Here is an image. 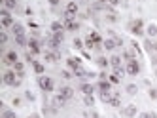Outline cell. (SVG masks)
<instances>
[{
	"instance_id": "obj_29",
	"label": "cell",
	"mask_w": 157,
	"mask_h": 118,
	"mask_svg": "<svg viewBox=\"0 0 157 118\" xmlns=\"http://www.w3.org/2000/svg\"><path fill=\"white\" fill-rule=\"evenodd\" d=\"M66 12L76 13V12H78V4H76V2H68V6H66Z\"/></svg>"
},
{
	"instance_id": "obj_42",
	"label": "cell",
	"mask_w": 157,
	"mask_h": 118,
	"mask_svg": "<svg viewBox=\"0 0 157 118\" xmlns=\"http://www.w3.org/2000/svg\"><path fill=\"white\" fill-rule=\"evenodd\" d=\"M108 80H110V82H112V84H117V82H119V80H121V78H117V76H116V74H110V78H108Z\"/></svg>"
},
{
	"instance_id": "obj_48",
	"label": "cell",
	"mask_w": 157,
	"mask_h": 118,
	"mask_svg": "<svg viewBox=\"0 0 157 118\" xmlns=\"http://www.w3.org/2000/svg\"><path fill=\"white\" fill-rule=\"evenodd\" d=\"M49 4H51V6H57V4H59V0H49Z\"/></svg>"
},
{
	"instance_id": "obj_11",
	"label": "cell",
	"mask_w": 157,
	"mask_h": 118,
	"mask_svg": "<svg viewBox=\"0 0 157 118\" xmlns=\"http://www.w3.org/2000/svg\"><path fill=\"white\" fill-rule=\"evenodd\" d=\"M110 65H112L114 69H121V57H119V55H112V57H110Z\"/></svg>"
},
{
	"instance_id": "obj_49",
	"label": "cell",
	"mask_w": 157,
	"mask_h": 118,
	"mask_svg": "<svg viewBox=\"0 0 157 118\" xmlns=\"http://www.w3.org/2000/svg\"><path fill=\"white\" fill-rule=\"evenodd\" d=\"M29 118H38V114H30V116H29Z\"/></svg>"
},
{
	"instance_id": "obj_44",
	"label": "cell",
	"mask_w": 157,
	"mask_h": 118,
	"mask_svg": "<svg viewBox=\"0 0 157 118\" xmlns=\"http://www.w3.org/2000/svg\"><path fill=\"white\" fill-rule=\"evenodd\" d=\"M106 2L110 4V6H117V4H119V0H106Z\"/></svg>"
},
{
	"instance_id": "obj_16",
	"label": "cell",
	"mask_w": 157,
	"mask_h": 118,
	"mask_svg": "<svg viewBox=\"0 0 157 118\" xmlns=\"http://www.w3.org/2000/svg\"><path fill=\"white\" fill-rule=\"evenodd\" d=\"M62 25H65L66 30H78V29H80V25H78L76 21H65Z\"/></svg>"
},
{
	"instance_id": "obj_20",
	"label": "cell",
	"mask_w": 157,
	"mask_h": 118,
	"mask_svg": "<svg viewBox=\"0 0 157 118\" xmlns=\"http://www.w3.org/2000/svg\"><path fill=\"white\" fill-rule=\"evenodd\" d=\"M102 44H104V50H114V48L117 46V44H116V40H114V38H108V40H104Z\"/></svg>"
},
{
	"instance_id": "obj_32",
	"label": "cell",
	"mask_w": 157,
	"mask_h": 118,
	"mask_svg": "<svg viewBox=\"0 0 157 118\" xmlns=\"http://www.w3.org/2000/svg\"><path fill=\"white\" fill-rule=\"evenodd\" d=\"M101 99L104 103H110V99H112V95H110V91H101Z\"/></svg>"
},
{
	"instance_id": "obj_41",
	"label": "cell",
	"mask_w": 157,
	"mask_h": 118,
	"mask_svg": "<svg viewBox=\"0 0 157 118\" xmlns=\"http://www.w3.org/2000/svg\"><path fill=\"white\" fill-rule=\"evenodd\" d=\"M53 38L57 40V42H62V38H65V36H62V33H53Z\"/></svg>"
},
{
	"instance_id": "obj_38",
	"label": "cell",
	"mask_w": 157,
	"mask_h": 118,
	"mask_svg": "<svg viewBox=\"0 0 157 118\" xmlns=\"http://www.w3.org/2000/svg\"><path fill=\"white\" fill-rule=\"evenodd\" d=\"M140 118H157L155 112H140Z\"/></svg>"
},
{
	"instance_id": "obj_7",
	"label": "cell",
	"mask_w": 157,
	"mask_h": 118,
	"mask_svg": "<svg viewBox=\"0 0 157 118\" xmlns=\"http://www.w3.org/2000/svg\"><path fill=\"white\" fill-rule=\"evenodd\" d=\"M4 63H6V65H15V63H17V53H15V52H8Z\"/></svg>"
},
{
	"instance_id": "obj_4",
	"label": "cell",
	"mask_w": 157,
	"mask_h": 118,
	"mask_svg": "<svg viewBox=\"0 0 157 118\" xmlns=\"http://www.w3.org/2000/svg\"><path fill=\"white\" fill-rule=\"evenodd\" d=\"M142 27H144V23L140 21V19H134V21H131V25H129L131 33L136 34V36H140V34H142Z\"/></svg>"
},
{
	"instance_id": "obj_8",
	"label": "cell",
	"mask_w": 157,
	"mask_h": 118,
	"mask_svg": "<svg viewBox=\"0 0 157 118\" xmlns=\"http://www.w3.org/2000/svg\"><path fill=\"white\" fill-rule=\"evenodd\" d=\"M123 114H125V116H129V118L136 116V105H127V107L123 109Z\"/></svg>"
},
{
	"instance_id": "obj_35",
	"label": "cell",
	"mask_w": 157,
	"mask_h": 118,
	"mask_svg": "<svg viewBox=\"0 0 157 118\" xmlns=\"http://www.w3.org/2000/svg\"><path fill=\"white\" fill-rule=\"evenodd\" d=\"M136 91H138V86H134V84H129V86H127V94H129V95H134Z\"/></svg>"
},
{
	"instance_id": "obj_34",
	"label": "cell",
	"mask_w": 157,
	"mask_h": 118,
	"mask_svg": "<svg viewBox=\"0 0 157 118\" xmlns=\"http://www.w3.org/2000/svg\"><path fill=\"white\" fill-rule=\"evenodd\" d=\"M114 74H116V76H117V78H123V76H125V74H127V71H125V69H123V67H121V69H114Z\"/></svg>"
},
{
	"instance_id": "obj_3",
	"label": "cell",
	"mask_w": 157,
	"mask_h": 118,
	"mask_svg": "<svg viewBox=\"0 0 157 118\" xmlns=\"http://www.w3.org/2000/svg\"><path fill=\"white\" fill-rule=\"evenodd\" d=\"M125 71H127V74H131V76H136V74L140 73V65H138V61H136V59H134V61H129L127 67H125Z\"/></svg>"
},
{
	"instance_id": "obj_25",
	"label": "cell",
	"mask_w": 157,
	"mask_h": 118,
	"mask_svg": "<svg viewBox=\"0 0 157 118\" xmlns=\"http://www.w3.org/2000/svg\"><path fill=\"white\" fill-rule=\"evenodd\" d=\"M123 57L127 59V63H129V61H134V59H136V55H134V52L127 50V52H123Z\"/></svg>"
},
{
	"instance_id": "obj_36",
	"label": "cell",
	"mask_w": 157,
	"mask_h": 118,
	"mask_svg": "<svg viewBox=\"0 0 157 118\" xmlns=\"http://www.w3.org/2000/svg\"><path fill=\"white\" fill-rule=\"evenodd\" d=\"M2 118H17L13 111H2Z\"/></svg>"
},
{
	"instance_id": "obj_6",
	"label": "cell",
	"mask_w": 157,
	"mask_h": 118,
	"mask_svg": "<svg viewBox=\"0 0 157 118\" xmlns=\"http://www.w3.org/2000/svg\"><path fill=\"white\" fill-rule=\"evenodd\" d=\"M59 57H61V53L57 52V50H55V52H48V53H45V61H48V63H55V61H59Z\"/></svg>"
},
{
	"instance_id": "obj_43",
	"label": "cell",
	"mask_w": 157,
	"mask_h": 118,
	"mask_svg": "<svg viewBox=\"0 0 157 118\" xmlns=\"http://www.w3.org/2000/svg\"><path fill=\"white\" fill-rule=\"evenodd\" d=\"M61 74H62V78H72V74L68 73V71H62V73H61Z\"/></svg>"
},
{
	"instance_id": "obj_37",
	"label": "cell",
	"mask_w": 157,
	"mask_h": 118,
	"mask_svg": "<svg viewBox=\"0 0 157 118\" xmlns=\"http://www.w3.org/2000/svg\"><path fill=\"white\" fill-rule=\"evenodd\" d=\"M74 15H76V13H70V12H65V13H62V17H65V21H74Z\"/></svg>"
},
{
	"instance_id": "obj_33",
	"label": "cell",
	"mask_w": 157,
	"mask_h": 118,
	"mask_svg": "<svg viewBox=\"0 0 157 118\" xmlns=\"http://www.w3.org/2000/svg\"><path fill=\"white\" fill-rule=\"evenodd\" d=\"M89 38H91V40H93V42H95V44H102V38L98 36L97 33H91V34H89Z\"/></svg>"
},
{
	"instance_id": "obj_10",
	"label": "cell",
	"mask_w": 157,
	"mask_h": 118,
	"mask_svg": "<svg viewBox=\"0 0 157 118\" xmlns=\"http://www.w3.org/2000/svg\"><path fill=\"white\" fill-rule=\"evenodd\" d=\"M65 103H66V99H65L62 95H55V97H53V101H51V105L57 107V109H59V107H62Z\"/></svg>"
},
{
	"instance_id": "obj_9",
	"label": "cell",
	"mask_w": 157,
	"mask_h": 118,
	"mask_svg": "<svg viewBox=\"0 0 157 118\" xmlns=\"http://www.w3.org/2000/svg\"><path fill=\"white\" fill-rule=\"evenodd\" d=\"M97 88L101 91H110V90H112V82H110V80H101L97 84Z\"/></svg>"
},
{
	"instance_id": "obj_40",
	"label": "cell",
	"mask_w": 157,
	"mask_h": 118,
	"mask_svg": "<svg viewBox=\"0 0 157 118\" xmlns=\"http://www.w3.org/2000/svg\"><path fill=\"white\" fill-rule=\"evenodd\" d=\"M0 42H2V46H4V44H8V34L4 33V30H2V34H0Z\"/></svg>"
},
{
	"instance_id": "obj_15",
	"label": "cell",
	"mask_w": 157,
	"mask_h": 118,
	"mask_svg": "<svg viewBox=\"0 0 157 118\" xmlns=\"http://www.w3.org/2000/svg\"><path fill=\"white\" fill-rule=\"evenodd\" d=\"M66 63H68V67H70V69H74V71L78 69V67H81V61L78 59V57H70Z\"/></svg>"
},
{
	"instance_id": "obj_14",
	"label": "cell",
	"mask_w": 157,
	"mask_h": 118,
	"mask_svg": "<svg viewBox=\"0 0 157 118\" xmlns=\"http://www.w3.org/2000/svg\"><path fill=\"white\" fill-rule=\"evenodd\" d=\"M12 30H13L15 36H21V34H25V27H23L21 23H15L13 27H12Z\"/></svg>"
},
{
	"instance_id": "obj_12",
	"label": "cell",
	"mask_w": 157,
	"mask_h": 118,
	"mask_svg": "<svg viewBox=\"0 0 157 118\" xmlns=\"http://www.w3.org/2000/svg\"><path fill=\"white\" fill-rule=\"evenodd\" d=\"M13 19H12V15H4V17H2V27L4 29H10V27H13Z\"/></svg>"
},
{
	"instance_id": "obj_50",
	"label": "cell",
	"mask_w": 157,
	"mask_h": 118,
	"mask_svg": "<svg viewBox=\"0 0 157 118\" xmlns=\"http://www.w3.org/2000/svg\"><path fill=\"white\" fill-rule=\"evenodd\" d=\"M98 2H101V4H102V2H106V0H98Z\"/></svg>"
},
{
	"instance_id": "obj_26",
	"label": "cell",
	"mask_w": 157,
	"mask_h": 118,
	"mask_svg": "<svg viewBox=\"0 0 157 118\" xmlns=\"http://www.w3.org/2000/svg\"><path fill=\"white\" fill-rule=\"evenodd\" d=\"M32 67H34V73H38V74H42V73H44V65H42V63H38V61H34V63H32Z\"/></svg>"
},
{
	"instance_id": "obj_13",
	"label": "cell",
	"mask_w": 157,
	"mask_h": 118,
	"mask_svg": "<svg viewBox=\"0 0 157 118\" xmlns=\"http://www.w3.org/2000/svg\"><path fill=\"white\" fill-rule=\"evenodd\" d=\"M29 48H30V53L36 55V53H40V46L36 40H29Z\"/></svg>"
},
{
	"instance_id": "obj_5",
	"label": "cell",
	"mask_w": 157,
	"mask_h": 118,
	"mask_svg": "<svg viewBox=\"0 0 157 118\" xmlns=\"http://www.w3.org/2000/svg\"><path fill=\"white\" fill-rule=\"evenodd\" d=\"M59 95H62L66 101H68V99H72V95H74V90H72L70 86H62V88L59 90Z\"/></svg>"
},
{
	"instance_id": "obj_30",
	"label": "cell",
	"mask_w": 157,
	"mask_h": 118,
	"mask_svg": "<svg viewBox=\"0 0 157 118\" xmlns=\"http://www.w3.org/2000/svg\"><path fill=\"white\" fill-rule=\"evenodd\" d=\"M108 63H110V61H108V59H104V57H98V59H97V65L101 67V69H106Z\"/></svg>"
},
{
	"instance_id": "obj_24",
	"label": "cell",
	"mask_w": 157,
	"mask_h": 118,
	"mask_svg": "<svg viewBox=\"0 0 157 118\" xmlns=\"http://www.w3.org/2000/svg\"><path fill=\"white\" fill-rule=\"evenodd\" d=\"M15 44H17V46H29L27 38H25V34H21V36H15Z\"/></svg>"
},
{
	"instance_id": "obj_1",
	"label": "cell",
	"mask_w": 157,
	"mask_h": 118,
	"mask_svg": "<svg viewBox=\"0 0 157 118\" xmlns=\"http://www.w3.org/2000/svg\"><path fill=\"white\" fill-rule=\"evenodd\" d=\"M4 84H8V86H19L21 84V76L15 73V71H8V73H4Z\"/></svg>"
},
{
	"instance_id": "obj_39",
	"label": "cell",
	"mask_w": 157,
	"mask_h": 118,
	"mask_svg": "<svg viewBox=\"0 0 157 118\" xmlns=\"http://www.w3.org/2000/svg\"><path fill=\"white\" fill-rule=\"evenodd\" d=\"M74 48H76V50H81V48H83V42H81L80 38H76V40H74Z\"/></svg>"
},
{
	"instance_id": "obj_17",
	"label": "cell",
	"mask_w": 157,
	"mask_h": 118,
	"mask_svg": "<svg viewBox=\"0 0 157 118\" xmlns=\"http://www.w3.org/2000/svg\"><path fill=\"white\" fill-rule=\"evenodd\" d=\"M110 105H112V107H119V105H121V97H119L117 91L112 95V99H110Z\"/></svg>"
},
{
	"instance_id": "obj_2",
	"label": "cell",
	"mask_w": 157,
	"mask_h": 118,
	"mask_svg": "<svg viewBox=\"0 0 157 118\" xmlns=\"http://www.w3.org/2000/svg\"><path fill=\"white\" fill-rule=\"evenodd\" d=\"M38 84H40V88L44 90V91H53V88H55L53 80L48 78V76H40V78H38Z\"/></svg>"
},
{
	"instance_id": "obj_45",
	"label": "cell",
	"mask_w": 157,
	"mask_h": 118,
	"mask_svg": "<svg viewBox=\"0 0 157 118\" xmlns=\"http://www.w3.org/2000/svg\"><path fill=\"white\" fill-rule=\"evenodd\" d=\"M150 97H151V99H155V97H157V90H150Z\"/></svg>"
},
{
	"instance_id": "obj_46",
	"label": "cell",
	"mask_w": 157,
	"mask_h": 118,
	"mask_svg": "<svg viewBox=\"0 0 157 118\" xmlns=\"http://www.w3.org/2000/svg\"><path fill=\"white\" fill-rule=\"evenodd\" d=\"M13 105H15V107L21 105V99H19V97H15V99H13Z\"/></svg>"
},
{
	"instance_id": "obj_21",
	"label": "cell",
	"mask_w": 157,
	"mask_h": 118,
	"mask_svg": "<svg viewBox=\"0 0 157 118\" xmlns=\"http://www.w3.org/2000/svg\"><path fill=\"white\" fill-rule=\"evenodd\" d=\"M146 33H148V36H150V38H153V36H157V27H155V25H148Z\"/></svg>"
},
{
	"instance_id": "obj_19",
	"label": "cell",
	"mask_w": 157,
	"mask_h": 118,
	"mask_svg": "<svg viewBox=\"0 0 157 118\" xmlns=\"http://www.w3.org/2000/svg\"><path fill=\"white\" fill-rule=\"evenodd\" d=\"M80 90H81L85 95H93V91H95V88H93L91 84H81V88H80Z\"/></svg>"
},
{
	"instance_id": "obj_27",
	"label": "cell",
	"mask_w": 157,
	"mask_h": 118,
	"mask_svg": "<svg viewBox=\"0 0 157 118\" xmlns=\"http://www.w3.org/2000/svg\"><path fill=\"white\" fill-rule=\"evenodd\" d=\"M4 2V6H6L8 10H13L15 6H17V0H2Z\"/></svg>"
},
{
	"instance_id": "obj_28",
	"label": "cell",
	"mask_w": 157,
	"mask_h": 118,
	"mask_svg": "<svg viewBox=\"0 0 157 118\" xmlns=\"http://www.w3.org/2000/svg\"><path fill=\"white\" fill-rule=\"evenodd\" d=\"M144 46H146V50H148V52H153V50H157V44H153L151 40H146Z\"/></svg>"
},
{
	"instance_id": "obj_22",
	"label": "cell",
	"mask_w": 157,
	"mask_h": 118,
	"mask_svg": "<svg viewBox=\"0 0 157 118\" xmlns=\"http://www.w3.org/2000/svg\"><path fill=\"white\" fill-rule=\"evenodd\" d=\"M62 29H65V25H62V23H59V21H53V23H51V30H53V33H61Z\"/></svg>"
},
{
	"instance_id": "obj_23",
	"label": "cell",
	"mask_w": 157,
	"mask_h": 118,
	"mask_svg": "<svg viewBox=\"0 0 157 118\" xmlns=\"http://www.w3.org/2000/svg\"><path fill=\"white\" fill-rule=\"evenodd\" d=\"M48 46H49V48H51V50L55 52V50H57V48L61 46V42H57V40H55L53 36H51V38H48Z\"/></svg>"
},
{
	"instance_id": "obj_31",
	"label": "cell",
	"mask_w": 157,
	"mask_h": 118,
	"mask_svg": "<svg viewBox=\"0 0 157 118\" xmlns=\"http://www.w3.org/2000/svg\"><path fill=\"white\" fill-rule=\"evenodd\" d=\"M83 103H85L87 107L95 105V97H93V95H85V97H83Z\"/></svg>"
},
{
	"instance_id": "obj_47",
	"label": "cell",
	"mask_w": 157,
	"mask_h": 118,
	"mask_svg": "<svg viewBox=\"0 0 157 118\" xmlns=\"http://www.w3.org/2000/svg\"><path fill=\"white\" fill-rule=\"evenodd\" d=\"M25 95H27V99H30V101H32V99H34V95H32V94H30V91H27V94H25Z\"/></svg>"
},
{
	"instance_id": "obj_18",
	"label": "cell",
	"mask_w": 157,
	"mask_h": 118,
	"mask_svg": "<svg viewBox=\"0 0 157 118\" xmlns=\"http://www.w3.org/2000/svg\"><path fill=\"white\" fill-rule=\"evenodd\" d=\"M13 71H15V73H17L19 76H23V74H25V65L21 63V61H17V63L13 65Z\"/></svg>"
}]
</instances>
